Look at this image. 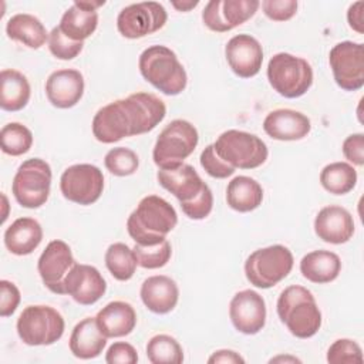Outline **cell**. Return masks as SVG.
I'll use <instances>...</instances> for the list:
<instances>
[{
  "instance_id": "6",
  "label": "cell",
  "mask_w": 364,
  "mask_h": 364,
  "mask_svg": "<svg viewBox=\"0 0 364 364\" xmlns=\"http://www.w3.org/2000/svg\"><path fill=\"white\" fill-rule=\"evenodd\" d=\"M199 134L193 124L186 119L171 121L158 135L152 158L159 169H168L183 164L195 151Z\"/></svg>"
},
{
  "instance_id": "16",
  "label": "cell",
  "mask_w": 364,
  "mask_h": 364,
  "mask_svg": "<svg viewBox=\"0 0 364 364\" xmlns=\"http://www.w3.org/2000/svg\"><path fill=\"white\" fill-rule=\"evenodd\" d=\"M229 317L239 333L257 334L266 324L264 299L250 289L237 291L230 300Z\"/></svg>"
},
{
  "instance_id": "41",
  "label": "cell",
  "mask_w": 364,
  "mask_h": 364,
  "mask_svg": "<svg viewBox=\"0 0 364 364\" xmlns=\"http://www.w3.org/2000/svg\"><path fill=\"white\" fill-rule=\"evenodd\" d=\"M181 208H182V212L189 219H193V220L205 219L212 212V208H213V193L210 188L205 183L199 195L195 196L191 202L182 203Z\"/></svg>"
},
{
  "instance_id": "4",
  "label": "cell",
  "mask_w": 364,
  "mask_h": 364,
  "mask_svg": "<svg viewBox=\"0 0 364 364\" xmlns=\"http://www.w3.org/2000/svg\"><path fill=\"white\" fill-rule=\"evenodd\" d=\"M138 67L145 81L165 95H178L186 88V71L176 54L165 46L145 48L139 55Z\"/></svg>"
},
{
  "instance_id": "1",
  "label": "cell",
  "mask_w": 364,
  "mask_h": 364,
  "mask_svg": "<svg viewBox=\"0 0 364 364\" xmlns=\"http://www.w3.org/2000/svg\"><path fill=\"white\" fill-rule=\"evenodd\" d=\"M166 115L165 102L151 92H134L100 108L92 118V135L102 144L152 131Z\"/></svg>"
},
{
  "instance_id": "38",
  "label": "cell",
  "mask_w": 364,
  "mask_h": 364,
  "mask_svg": "<svg viewBox=\"0 0 364 364\" xmlns=\"http://www.w3.org/2000/svg\"><path fill=\"white\" fill-rule=\"evenodd\" d=\"M327 361L331 364H361L363 350L354 340L338 338L328 347Z\"/></svg>"
},
{
  "instance_id": "11",
  "label": "cell",
  "mask_w": 364,
  "mask_h": 364,
  "mask_svg": "<svg viewBox=\"0 0 364 364\" xmlns=\"http://www.w3.org/2000/svg\"><path fill=\"white\" fill-rule=\"evenodd\" d=\"M60 191L70 202L82 206L92 205L104 191L102 171L91 164L71 165L60 178Z\"/></svg>"
},
{
  "instance_id": "35",
  "label": "cell",
  "mask_w": 364,
  "mask_h": 364,
  "mask_svg": "<svg viewBox=\"0 0 364 364\" xmlns=\"http://www.w3.org/2000/svg\"><path fill=\"white\" fill-rule=\"evenodd\" d=\"M33 145L31 131L20 122H9L0 131L1 151L11 156H20L30 151Z\"/></svg>"
},
{
  "instance_id": "46",
  "label": "cell",
  "mask_w": 364,
  "mask_h": 364,
  "mask_svg": "<svg viewBox=\"0 0 364 364\" xmlns=\"http://www.w3.org/2000/svg\"><path fill=\"white\" fill-rule=\"evenodd\" d=\"M348 26L358 34L364 33V1L353 3L347 10Z\"/></svg>"
},
{
  "instance_id": "32",
  "label": "cell",
  "mask_w": 364,
  "mask_h": 364,
  "mask_svg": "<svg viewBox=\"0 0 364 364\" xmlns=\"http://www.w3.org/2000/svg\"><path fill=\"white\" fill-rule=\"evenodd\" d=\"M320 183L333 195H346L357 183V171L348 162H331L321 169Z\"/></svg>"
},
{
  "instance_id": "5",
  "label": "cell",
  "mask_w": 364,
  "mask_h": 364,
  "mask_svg": "<svg viewBox=\"0 0 364 364\" xmlns=\"http://www.w3.org/2000/svg\"><path fill=\"white\" fill-rule=\"evenodd\" d=\"M267 80L272 88L284 98H299L304 95L313 84V68L307 60L277 53L267 64Z\"/></svg>"
},
{
  "instance_id": "20",
  "label": "cell",
  "mask_w": 364,
  "mask_h": 364,
  "mask_svg": "<svg viewBox=\"0 0 364 364\" xmlns=\"http://www.w3.org/2000/svg\"><path fill=\"white\" fill-rule=\"evenodd\" d=\"M314 232L326 243L341 245L354 235V220L351 213L337 205L324 206L314 219Z\"/></svg>"
},
{
  "instance_id": "51",
  "label": "cell",
  "mask_w": 364,
  "mask_h": 364,
  "mask_svg": "<svg viewBox=\"0 0 364 364\" xmlns=\"http://www.w3.org/2000/svg\"><path fill=\"white\" fill-rule=\"evenodd\" d=\"M1 200H3V215H1V223L6 222L7 219V209H9V202H7V196L4 193H1Z\"/></svg>"
},
{
  "instance_id": "21",
  "label": "cell",
  "mask_w": 364,
  "mask_h": 364,
  "mask_svg": "<svg viewBox=\"0 0 364 364\" xmlns=\"http://www.w3.org/2000/svg\"><path fill=\"white\" fill-rule=\"evenodd\" d=\"M264 132L277 141H299L311 129L307 115L290 108H280L269 112L263 121Z\"/></svg>"
},
{
  "instance_id": "24",
  "label": "cell",
  "mask_w": 364,
  "mask_h": 364,
  "mask_svg": "<svg viewBox=\"0 0 364 364\" xmlns=\"http://www.w3.org/2000/svg\"><path fill=\"white\" fill-rule=\"evenodd\" d=\"M95 320L107 338L124 337L135 328L136 313L129 303L115 300L102 307L95 316Z\"/></svg>"
},
{
  "instance_id": "34",
  "label": "cell",
  "mask_w": 364,
  "mask_h": 364,
  "mask_svg": "<svg viewBox=\"0 0 364 364\" xmlns=\"http://www.w3.org/2000/svg\"><path fill=\"white\" fill-rule=\"evenodd\" d=\"M146 357L152 364H181L183 350L169 334H156L146 344Z\"/></svg>"
},
{
  "instance_id": "3",
  "label": "cell",
  "mask_w": 364,
  "mask_h": 364,
  "mask_svg": "<svg viewBox=\"0 0 364 364\" xmlns=\"http://www.w3.org/2000/svg\"><path fill=\"white\" fill-rule=\"evenodd\" d=\"M277 316L297 338H310L321 327V311L313 293L299 284L286 287L277 299Z\"/></svg>"
},
{
  "instance_id": "12",
  "label": "cell",
  "mask_w": 364,
  "mask_h": 364,
  "mask_svg": "<svg viewBox=\"0 0 364 364\" xmlns=\"http://www.w3.org/2000/svg\"><path fill=\"white\" fill-rule=\"evenodd\" d=\"M336 84L344 91H357L364 85V47L361 43H337L328 54Z\"/></svg>"
},
{
  "instance_id": "29",
  "label": "cell",
  "mask_w": 364,
  "mask_h": 364,
  "mask_svg": "<svg viewBox=\"0 0 364 364\" xmlns=\"http://www.w3.org/2000/svg\"><path fill=\"white\" fill-rule=\"evenodd\" d=\"M263 189L257 181L250 176H235L226 188V202L236 212H252L262 205Z\"/></svg>"
},
{
  "instance_id": "47",
  "label": "cell",
  "mask_w": 364,
  "mask_h": 364,
  "mask_svg": "<svg viewBox=\"0 0 364 364\" xmlns=\"http://www.w3.org/2000/svg\"><path fill=\"white\" fill-rule=\"evenodd\" d=\"M208 363L209 364H216V363H223V364H243L245 363V358L233 351V350H218L215 351L209 358H208Z\"/></svg>"
},
{
  "instance_id": "36",
  "label": "cell",
  "mask_w": 364,
  "mask_h": 364,
  "mask_svg": "<svg viewBox=\"0 0 364 364\" xmlns=\"http://www.w3.org/2000/svg\"><path fill=\"white\" fill-rule=\"evenodd\" d=\"M104 165L109 173L115 176H129L136 172L139 166V158L136 152L125 146H117L107 152Z\"/></svg>"
},
{
  "instance_id": "28",
  "label": "cell",
  "mask_w": 364,
  "mask_h": 364,
  "mask_svg": "<svg viewBox=\"0 0 364 364\" xmlns=\"http://www.w3.org/2000/svg\"><path fill=\"white\" fill-rule=\"evenodd\" d=\"M31 95L27 77L17 70L6 68L0 73V107L4 111L23 109Z\"/></svg>"
},
{
  "instance_id": "9",
  "label": "cell",
  "mask_w": 364,
  "mask_h": 364,
  "mask_svg": "<svg viewBox=\"0 0 364 364\" xmlns=\"http://www.w3.org/2000/svg\"><path fill=\"white\" fill-rule=\"evenodd\" d=\"M16 328L27 346H51L63 337L65 321L51 306L34 304L21 311Z\"/></svg>"
},
{
  "instance_id": "39",
  "label": "cell",
  "mask_w": 364,
  "mask_h": 364,
  "mask_svg": "<svg viewBox=\"0 0 364 364\" xmlns=\"http://www.w3.org/2000/svg\"><path fill=\"white\" fill-rule=\"evenodd\" d=\"M84 43L68 38L60 27H54L48 34L50 53L58 60H73L82 51Z\"/></svg>"
},
{
  "instance_id": "48",
  "label": "cell",
  "mask_w": 364,
  "mask_h": 364,
  "mask_svg": "<svg viewBox=\"0 0 364 364\" xmlns=\"http://www.w3.org/2000/svg\"><path fill=\"white\" fill-rule=\"evenodd\" d=\"M198 4H199V1H172V6L178 11H189V10L195 9Z\"/></svg>"
},
{
  "instance_id": "27",
  "label": "cell",
  "mask_w": 364,
  "mask_h": 364,
  "mask_svg": "<svg viewBox=\"0 0 364 364\" xmlns=\"http://www.w3.org/2000/svg\"><path fill=\"white\" fill-rule=\"evenodd\" d=\"M300 272L303 277L311 283H330L338 277L341 272V260L334 252L313 250L301 257Z\"/></svg>"
},
{
  "instance_id": "14",
  "label": "cell",
  "mask_w": 364,
  "mask_h": 364,
  "mask_svg": "<svg viewBox=\"0 0 364 364\" xmlns=\"http://www.w3.org/2000/svg\"><path fill=\"white\" fill-rule=\"evenodd\" d=\"M257 0H210L202 11L203 24L216 33L230 31L255 16Z\"/></svg>"
},
{
  "instance_id": "22",
  "label": "cell",
  "mask_w": 364,
  "mask_h": 364,
  "mask_svg": "<svg viewBox=\"0 0 364 364\" xmlns=\"http://www.w3.org/2000/svg\"><path fill=\"white\" fill-rule=\"evenodd\" d=\"M159 185L171 192L179 203L191 202L203 189L205 182L189 164H181L173 168L159 169L156 173Z\"/></svg>"
},
{
  "instance_id": "45",
  "label": "cell",
  "mask_w": 364,
  "mask_h": 364,
  "mask_svg": "<svg viewBox=\"0 0 364 364\" xmlns=\"http://www.w3.org/2000/svg\"><path fill=\"white\" fill-rule=\"evenodd\" d=\"M343 155L347 161L357 166L364 164V135L361 132L351 134L343 141Z\"/></svg>"
},
{
  "instance_id": "44",
  "label": "cell",
  "mask_w": 364,
  "mask_h": 364,
  "mask_svg": "<svg viewBox=\"0 0 364 364\" xmlns=\"http://www.w3.org/2000/svg\"><path fill=\"white\" fill-rule=\"evenodd\" d=\"M105 361L108 364H135L138 361V353L129 343L117 341L109 346Z\"/></svg>"
},
{
  "instance_id": "33",
  "label": "cell",
  "mask_w": 364,
  "mask_h": 364,
  "mask_svg": "<svg viewBox=\"0 0 364 364\" xmlns=\"http://www.w3.org/2000/svg\"><path fill=\"white\" fill-rule=\"evenodd\" d=\"M104 260L111 276L119 282L129 280L138 266L134 250L121 242L108 246Z\"/></svg>"
},
{
  "instance_id": "25",
  "label": "cell",
  "mask_w": 364,
  "mask_h": 364,
  "mask_svg": "<svg viewBox=\"0 0 364 364\" xmlns=\"http://www.w3.org/2000/svg\"><path fill=\"white\" fill-rule=\"evenodd\" d=\"M68 346L74 357L91 360L102 353L107 346V337L101 333L95 317H85L73 328Z\"/></svg>"
},
{
  "instance_id": "50",
  "label": "cell",
  "mask_w": 364,
  "mask_h": 364,
  "mask_svg": "<svg viewBox=\"0 0 364 364\" xmlns=\"http://www.w3.org/2000/svg\"><path fill=\"white\" fill-rule=\"evenodd\" d=\"M279 361H290V363H300V360L299 358H296V357H291V355H277V357H274V358H272L270 360V363H279Z\"/></svg>"
},
{
  "instance_id": "18",
  "label": "cell",
  "mask_w": 364,
  "mask_h": 364,
  "mask_svg": "<svg viewBox=\"0 0 364 364\" xmlns=\"http://www.w3.org/2000/svg\"><path fill=\"white\" fill-rule=\"evenodd\" d=\"M225 57L230 70L240 78L259 74L263 63V48L250 34L233 36L225 47Z\"/></svg>"
},
{
  "instance_id": "42",
  "label": "cell",
  "mask_w": 364,
  "mask_h": 364,
  "mask_svg": "<svg viewBox=\"0 0 364 364\" xmlns=\"http://www.w3.org/2000/svg\"><path fill=\"white\" fill-rule=\"evenodd\" d=\"M263 13L273 21L290 20L297 11V1L294 0H264L260 3Z\"/></svg>"
},
{
  "instance_id": "49",
  "label": "cell",
  "mask_w": 364,
  "mask_h": 364,
  "mask_svg": "<svg viewBox=\"0 0 364 364\" xmlns=\"http://www.w3.org/2000/svg\"><path fill=\"white\" fill-rule=\"evenodd\" d=\"M74 3H75L77 6L85 9V10H94V11H97L98 7H101V6L105 4V1H74Z\"/></svg>"
},
{
  "instance_id": "15",
  "label": "cell",
  "mask_w": 364,
  "mask_h": 364,
  "mask_svg": "<svg viewBox=\"0 0 364 364\" xmlns=\"http://www.w3.org/2000/svg\"><path fill=\"white\" fill-rule=\"evenodd\" d=\"M75 263L70 246L64 240L55 239L51 240L40 255L37 270L44 286L51 293L65 294L64 280Z\"/></svg>"
},
{
  "instance_id": "17",
  "label": "cell",
  "mask_w": 364,
  "mask_h": 364,
  "mask_svg": "<svg viewBox=\"0 0 364 364\" xmlns=\"http://www.w3.org/2000/svg\"><path fill=\"white\" fill-rule=\"evenodd\" d=\"M107 290V282L91 264L75 263L64 280V293L82 306L97 303Z\"/></svg>"
},
{
  "instance_id": "8",
  "label": "cell",
  "mask_w": 364,
  "mask_h": 364,
  "mask_svg": "<svg viewBox=\"0 0 364 364\" xmlns=\"http://www.w3.org/2000/svg\"><path fill=\"white\" fill-rule=\"evenodd\" d=\"M219 158L235 169H255L267 159V145L255 134L228 129L222 132L213 144Z\"/></svg>"
},
{
  "instance_id": "2",
  "label": "cell",
  "mask_w": 364,
  "mask_h": 364,
  "mask_svg": "<svg viewBox=\"0 0 364 364\" xmlns=\"http://www.w3.org/2000/svg\"><path fill=\"white\" fill-rule=\"evenodd\" d=\"M175 208L161 196L148 195L142 198L127 220V230L135 245H156L176 226Z\"/></svg>"
},
{
  "instance_id": "23",
  "label": "cell",
  "mask_w": 364,
  "mask_h": 364,
  "mask_svg": "<svg viewBox=\"0 0 364 364\" xmlns=\"http://www.w3.org/2000/svg\"><path fill=\"white\" fill-rule=\"evenodd\" d=\"M139 296L149 311L155 314H166L176 307L179 289L173 279L165 274H156L144 280Z\"/></svg>"
},
{
  "instance_id": "43",
  "label": "cell",
  "mask_w": 364,
  "mask_h": 364,
  "mask_svg": "<svg viewBox=\"0 0 364 364\" xmlns=\"http://www.w3.org/2000/svg\"><path fill=\"white\" fill-rule=\"evenodd\" d=\"M21 300L20 290L9 280H0V316L9 317L18 307Z\"/></svg>"
},
{
  "instance_id": "13",
  "label": "cell",
  "mask_w": 364,
  "mask_h": 364,
  "mask_svg": "<svg viewBox=\"0 0 364 364\" xmlns=\"http://www.w3.org/2000/svg\"><path fill=\"white\" fill-rule=\"evenodd\" d=\"M168 20L165 7L158 1H141L124 7L117 17V28L125 38H141L161 30Z\"/></svg>"
},
{
  "instance_id": "19",
  "label": "cell",
  "mask_w": 364,
  "mask_h": 364,
  "mask_svg": "<svg viewBox=\"0 0 364 364\" xmlns=\"http://www.w3.org/2000/svg\"><path fill=\"white\" fill-rule=\"evenodd\" d=\"M84 77L78 70L61 68L48 75L46 95L51 105L67 109L80 102L84 95Z\"/></svg>"
},
{
  "instance_id": "7",
  "label": "cell",
  "mask_w": 364,
  "mask_h": 364,
  "mask_svg": "<svg viewBox=\"0 0 364 364\" xmlns=\"http://www.w3.org/2000/svg\"><path fill=\"white\" fill-rule=\"evenodd\" d=\"M293 264L294 259L289 247L272 245L249 255L245 262V274L255 287L270 289L289 276Z\"/></svg>"
},
{
  "instance_id": "37",
  "label": "cell",
  "mask_w": 364,
  "mask_h": 364,
  "mask_svg": "<svg viewBox=\"0 0 364 364\" xmlns=\"http://www.w3.org/2000/svg\"><path fill=\"white\" fill-rule=\"evenodd\" d=\"M132 250L135 253L138 266L149 270L164 267L172 256V247L166 239L156 245H135Z\"/></svg>"
},
{
  "instance_id": "40",
  "label": "cell",
  "mask_w": 364,
  "mask_h": 364,
  "mask_svg": "<svg viewBox=\"0 0 364 364\" xmlns=\"http://www.w3.org/2000/svg\"><path fill=\"white\" fill-rule=\"evenodd\" d=\"M200 166L205 169V172L216 179H225L228 176H232L235 173V168L226 164L219 155L216 154L213 144L208 145L202 154H200Z\"/></svg>"
},
{
  "instance_id": "30",
  "label": "cell",
  "mask_w": 364,
  "mask_h": 364,
  "mask_svg": "<svg viewBox=\"0 0 364 364\" xmlns=\"http://www.w3.org/2000/svg\"><path fill=\"white\" fill-rule=\"evenodd\" d=\"M9 38L18 41L28 48H40L48 41V33L44 24L33 14L18 13L9 18L6 24Z\"/></svg>"
},
{
  "instance_id": "26",
  "label": "cell",
  "mask_w": 364,
  "mask_h": 364,
  "mask_svg": "<svg viewBox=\"0 0 364 364\" xmlns=\"http://www.w3.org/2000/svg\"><path fill=\"white\" fill-rule=\"evenodd\" d=\"M41 240L43 228L33 218H18L4 232V245L16 256L33 253Z\"/></svg>"
},
{
  "instance_id": "31",
  "label": "cell",
  "mask_w": 364,
  "mask_h": 364,
  "mask_svg": "<svg viewBox=\"0 0 364 364\" xmlns=\"http://www.w3.org/2000/svg\"><path fill=\"white\" fill-rule=\"evenodd\" d=\"M98 26V13L94 10H85L75 3L68 7L61 20H60V30L74 41H82L88 38Z\"/></svg>"
},
{
  "instance_id": "10",
  "label": "cell",
  "mask_w": 364,
  "mask_h": 364,
  "mask_svg": "<svg viewBox=\"0 0 364 364\" xmlns=\"http://www.w3.org/2000/svg\"><path fill=\"white\" fill-rule=\"evenodd\" d=\"M51 168L41 158H30L24 161L11 183V192L18 205L27 209H37L43 206L51 188Z\"/></svg>"
}]
</instances>
